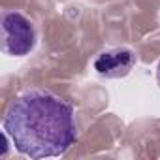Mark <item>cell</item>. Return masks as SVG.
<instances>
[{
  "mask_svg": "<svg viewBox=\"0 0 160 160\" xmlns=\"http://www.w3.org/2000/svg\"><path fill=\"white\" fill-rule=\"evenodd\" d=\"M2 128L15 149L30 158L62 156L77 139L73 106L49 89H28L15 96Z\"/></svg>",
  "mask_w": 160,
  "mask_h": 160,
  "instance_id": "cell-1",
  "label": "cell"
},
{
  "mask_svg": "<svg viewBox=\"0 0 160 160\" xmlns=\"http://www.w3.org/2000/svg\"><path fill=\"white\" fill-rule=\"evenodd\" d=\"M36 45V30L32 23L19 12L2 13V49L12 57H25Z\"/></svg>",
  "mask_w": 160,
  "mask_h": 160,
  "instance_id": "cell-2",
  "label": "cell"
},
{
  "mask_svg": "<svg viewBox=\"0 0 160 160\" xmlns=\"http://www.w3.org/2000/svg\"><path fill=\"white\" fill-rule=\"evenodd\" d=\"M134 66H136V55L128 47H115V49L104 51L94 60V70L100 75L109 79L128 75Z\"/></svg>",
  "mask_w": 160,
  "mask_h": 160,
  "instance_id": "cell-3",
  "label": "cell"
},
{
  "mask_svg": "<svg viewBox=\"0 0 160 160\" xmlns=\"http://www.w3.org/2000/svg\"><path fill=\"white\" fill-rule=\"evenodd\" d=\"M156 79H158V85H160V64H158V72H156Z\"/></svg>",
  "mask_w": 160,
  "mask_h": 160,
  "instance_id": "cell-4",
  "label": "cell"
}]
</instances>
